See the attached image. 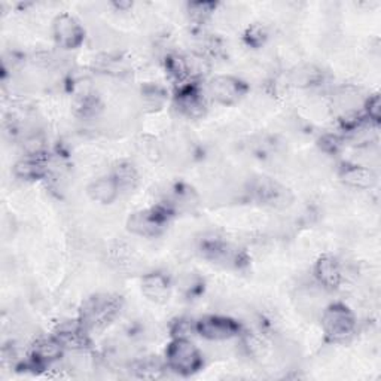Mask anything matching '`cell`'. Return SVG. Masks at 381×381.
Listing matches in <instances>:
<instances>
[{
	"label": "cell",
	"mask_w": 381,
	"mask_h": 381,
	"mask_svg": "<svg viewBox=\"0 0 381 381\" xmlns=\"http://www.w3.org/2000/svg\"><path fill=\"white\" fill-rule=\"evenodd\" d=\"M168 367L181 374H193L200 370L203 358L198 348L186 338H176L167 348Z\"/></svg>",
	"instance_id": "cell-1"
},
{
	"label": "cell",
	"mask_w": 381,
	"mask_h": 381,
	"mask_svg": "<svg viewBox=\"0 0 381 381\" xmlns=\"http://www.w3.org/2000/svg\"><path fill=\"white\" fill-rule=\"evenodd\" d=\"M119 303L110 296H94L82 310V325L85 328H102L114 319Z\"/></svg>",
	"instance_id": "cell-2"
},
{
	"label": "cell",
	"mask_w": 381,
	"mask_h": 381,
	"mask_svg": "<svg viewBox=\"0 0 381 381\" xmlns=\"http://www.w3.org/2000/svg\"><path fill=\"white\" fill-rule=\"evenodd\" d=\"M325 332L333 340H343L355 331V316L347 307L341 304L331 306L326 308L322 317Z\"/></svg>",
	"instance_id": "cell-3"
},
{
	"label": "cell",
	"mask_w": 381,
	"mask_h": 381,
	"mask_svg": "<svg viewBox=\"0 0 381 381\" xmlns=\"http://www.w3.org/2000/svg\"><path fill=\"white\" fill-rule=\"evenodd\" d=\"M195 329L201 337L208 338V340H228L235 337L238 331H240V326H238L237 322L227 319V317H218V316H210V317H204L201 319Z\"/></svg>",
	"instance_id": "cell-4"
},
{
	"label": "cell",
	"mask_w": 381,
	"mask_h": 381,
	"mask_svg": "<svg viewBox=\"0 0 381 381\" xmlns=\"http://www.w3.org/2000/svg\"><path fill=\"white\" fill-rule=\"evenodd\" d=\"M54 38L61 46L76 48L84 39V31L70 15H60L54 21Z\"/></svg>",
	"instance_id": "cell-5"
},
{
	"label": "cell",
	"mask_w": 381,
	"mask_h": 381,
	"mask_svg": "<svg viewBox=\"0 0 381 381\" xmlns=\"http://www.w3.org/2000/svg\"><path fill=\"white\" fill-rule=\"evenodd\" d=\"M164 224H166L164 213L155 209L134 213L129 220L130 230L140 235H156L163 230Z\"/></svg>",
	"instance_id": "cell-6"
},
{
	"label": "cell",
	"mask_w": 381,
	"mask_h": 381,
	"mask_svg": "<svg viewBox=\"0 0 381 381\" xmlns=\"http://www.w3.org/2000/svg\"><path fill=\"white\" fill-rule=\"evenodd\" d=\"M245 88L240 81L231 77V76H219L213 79L210 84V92L213 97L224 104L234 103L242 97Z\"/></svg>",
	"instance_id": "cell-7"
},
{
	"label": "cell",
	"mask_w": 381,
	"mask_h": 381,
	"mask_svg": "<svg viewBox=\"0 0 381 381\" xmlns=\"http://www.w3.org/2000/svg\"><path fill=\"white\" fill-rule=\"evenodd\" d=\"M55 337L63 344V347H69L73 348V350L84 348L88 344L85 326L82 323H63L58 328Z\"/></svg>",
	"instance_id": "cell-8"
},
{
	"label": "cell",
	"mask_w": 381,
	"mask_h": 381,
	"mask_svg": "<svg viewBox=\"0 0 381 381\" xmlns=\"http://www.w3.org/2000/svg\"><path fill=\"white\" fill-rule=\"evenodd\" d=\"M316 276L326 288H337L341 281V269L338 262L331 257L321 258L316 265Z\"/></svg>",
	"instance_id": "cell-9"
},
{
	"label": "cell",
	"mask_w": 381,
	"mask_h": 381,
	"mask_svg": "<svg viewBox=\"0 0 381 381\" xmlns=\"http://www.w3.org/2000/svg\"><path fill=\"white\" fill-rule=\"evenodd\" d=\"M118 193L119 186L114 178H100L94 181L88 188L90 197L103 204L112 203L118 197Z\"/></svg>",
	"instance_id": "cell-10"
},
{
	"label": "cell",
	"mask_w": 381,
	"mask_h": 381,
	"mask_svg": "<svg viewBox=\"0 0 381 381\" xmlns=\"http://www.w3.org/2000/svg\"><path fill=\"white\" fill-rule=\"evenodd\" d=\"M141 291L149 299L155 301V303H164L168 298L170 288L168 281L161 274H148L141 281Z\"/></svg>",
	"instance_id": "cell-11"
},
{
	"label": "cell",
	"mask_w": 381,
	"mask_h": 381,
	"mask_svg": "<svg viewBox=\"0 0 381 381\" xmlns=\"http://www.w3.org/2000/svg\"><path fill=\"white\" fill-rule=\"evenodd\" d=\"M63 344L57 337L54 338H41L33 345V358L41 363H51L61 356Z\"/></svg>",
	"instance_id": "cell-12"
},
{
	"label": "cell",
	"mask_w": 381,
	"mask_h": 381,
	"mask_svg": "<svg viewBox=\"0 0 381 381\" xmlns=\"http://www.w3.org/2000/svg\"><path fill=\"white\" fill-rule=\"evenodd\" d=\"M343 181L355 188H371L375 183V174L360 166H348L341 174Z\"/></svg>",
	"instance_id": "cell-13"
},
{
	"label": "cell",
	"mask_w": 381,
	"mask_h": 381,
	"mask_svg": "<svg viewBox=\"0 0 381 381\" xmlns=\"http://www.w3.org/2000/svg\"><path fill=\"white\" fill-rule=\"evenodd\" d=\"M178 102H179V107L182 112H185L189 117L197 118L204 114V102L200 97V94L193 88L182 91Z\"/></svg>",
	"instance_id": "cell-14"
},
{
	"label": "cell",
	"mask_w": 381,
	"mask_h": 381,
	"mask_svg": "<svg viewBox=\"0 0 381 381\" xmlns=\"http://www.w3.org/2000/svg\"><path fill=\"white\" fill-rule=\"evenodd\" d=\"M45 173V167L36 160H23L15 164V174L23 179H38Z\"/></svg>",
	"instance_id": "cell-15"
},
{
	"label": "cell",
	"mask_w": 381,
	"mask_h": 381,
	"mask_svg": "<svg viewBox=\"0 0 381 381\" xmlns=\"http://www.w3.org/2000/svg\"><path fill=\"white\" fill-rule=\"evenodd\" d=\"M112 178L117 181L119 189L121 188H133L137 182V173L132 164L122 163L115 168V173H114Z\"/></svg>",
	"instance_id": "cell-16"
},
{
	"label": "cell",
	"mask_w": 381,
	"mask_h": 381,
	"mask_svg": "<svg viewBox=\"0 0 381 381\" xmlns=\"http://www.w3.org/2000/svg\"><path fill=\"white\" fill-rule=\"evenodd\" d=\"M213 6H215L213 4H193L190 5V12L197 15L198 18H204L205 15H209L212 12Z\"/></svg>",
	"instance_id": "cell-17"
},
{
	"label": "cell",
	"mask_w": 381,
	"mask_h": 381,
	"mask_svg": "<svg viewBox=\"0 0 381 381\" xmlns=\"http://www.w3.org/2000/svg\"><path fill=\"white\" fill-rule=\"evenodd\" d=\"M368 112H370V117L374 119V121H378V117H380V99L375 97L372 100H370L368 103Z\"/></svg>",
	"instance_id": "cell-18"
}]
</instances>
